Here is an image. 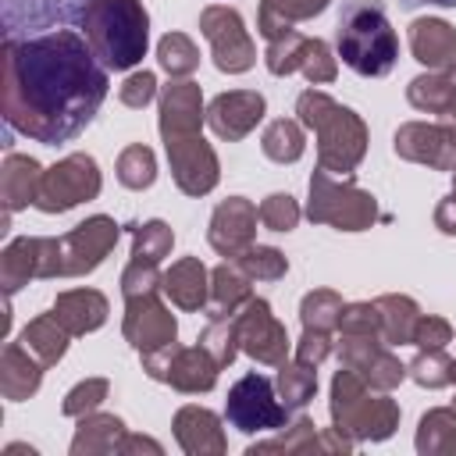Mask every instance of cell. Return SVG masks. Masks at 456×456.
Listing matches in <instances>:
<instances>
[{"label": "cell", "mask_w": 456, "mask_h": 456, "mask_svg": "<svg viewBox=\"0 0 456 456\" xmlns=\"http://www.w3.org/2000/svg\"><path fill=\"white\" fill-rule=\"evenodd\" d=\"M235 331H239V349L264 363V367H278L289 360V335L285 324L271 314V303L253 296L239 314H235Z\"/></svg>", "instance_id": "cell-12"}, {"label": "cell", "mask_w": 456, "mask_h": 456, "mask_svg": "<svg viewBox=\"0 0 456 456\" xmlns=\"http://www.w3.org/2000/svg\"><path fill=\"white\" fill-rule=\"evenodd\" d=\"M435 228L442 235H456V192H449L445 200H438V207H435Z\"/></svg>", "instance_id": "cell-54"}, {"label": "cell", "mask_w": 456, "mask_h": 456, "mask_svg": "<svg viewBox=\"0 0 456 456\" xmlns=\"http://www.w3.org/2000/svg\"><path fill=\"white\" fill-rule=\"evenodd\" d=\"M21 4H28V14H25V25H64L71 18H82V11L89 7V0H4V14L18 11Z\"/></svg>", "instance_id": "cell-40"}, {"label": "cell", "mask_w": 456, "mask_h": 456, "mask_svg": "<svg viewBox=\"0 0 456 456\" xmlns=\"http://www.w3.org/2000/svg\"><path fill=\"white\" fill-rule=\"evenodd\" d=\"M342 296L335 289H314L303 296L299 303V321L303 328H317V331H338V317H342Z\"/></svg>", "instance_id": "cell-38"}, {"label": "cell", "mask_w": 456, "mask_h": 456, "mask_svg": "<svg viewBox=\"0 0 456 456\" xmlns=\"http://www.w3.org/2000/svg\"><path fill=\"white\" fill-rule=\"evenodd\" d=\"M356 374H360V378H363L370 388H378V392H392V388H395L403 378H410L406 363H403L395 353H388L385 346H381V349H378V353H374V356H370V360H367V363H363Z\"/></svg>", "instance_id": "cell-44"}, {"label": "cell", "mask_w": 456, "mask_h": 456, "mask_svg": "<svg viewBox=\"0 0 456 456\" xmlns=\"http://www.w3.org/2000/svg\"><path fill=\"white\" fill-rule=\"evenodd\" d=\"M160 103V139H182V135H200L207 121L203 107V89L192 78H171L157 93Z\"/></svg>", "instance_id": "cell-16"}, {"label": "cell", "mask_w": 456, "mask_h": 456, "mask_svg": "<svg viewBox=\"0 0 456 456\" xmlns=\"http://www.w3.org/2000/svg\"><path fill=\"white\" fill-rule=\"evenodd\" d=\"M43 370L46 367L21 342H7L4 353H0V392H4V399L21 403V399L36 395L39 385H43Z\"/></svg>", "instance_id": "cell-26"}, {"label": "cell", "mask_w": 456, "mask_h": 456, "mask_svg": "<svg viewBox=\"0 0 456 456\" xmlns=\"http://www.w3.org/2000/svg\"><path fill=\"white\" fill-rule=\"evenodd\" d=\"M214 360H217V367H228L232 360H235V353H239V331H235V314L232 317H221V321H210L203 331H200V338H196Z\"/></svg>", "instance_id": "cell-43"}, {"label": "cell", "mask_w": 456, "mask_h": 456, "mask_svg": "<svg viewBox=\"0 0 456 456\" xmlns=\"http://www.w3.org/2000/svg\"><path fill=\"white\" fill-rule=\"evenodd\" d=\"M331 424L353 442H385L399 428V403L388 392L370 388L356 370L338 367L331 378Z\"/></svg>", "instance_id": "cell-5"}, {"label": "cell", "mask_w": 456, "mask_h": 456, "mask_svg": "<svg viewBox=\"0 0 456 456\" xmlns=\"http://www.w3.org/2000/svg\"><path fill=\"white\" fill-rule=\"evenodd\" d=\"M217 360L196 342V346H178L175 356H171V367L164 374V385H171L175 392H185V395H200V392H210L217 385Z\"/></svg>", "instance_id": "cell-24"}, {"label": "cell", "mask_w": 456, "mask_h": 456, "mask_svg": "<svg viewBox=\"0 0 456 456\" xmlns=\"http://www.w3.org/2000/svg\"><path fill=\"white\" fill-rule=\"evenodd\" d=\"M164 296L185 310V314H200L210 299V271L203 267L200 256H182L164 271Z\"/></svg>", "instance_id": "cell-21"}, {"label": "cell", "mask_w": 456, "mask_h": 456, "mask_svg": "<svg viewBox=\"0 0 456 456\" xmlns=\"http://www.w3.org/2000/svg\"><path fill=\"white\" fill-rule=\"evenodd\" d=\"M164 271L160 264H150V260H128V267L121 271V296L125 299H135V296H153V292H164Z\"/></svg>", "instance_id": "cell-46"}, {"label": "cell", "mask_w": 456, "mask_h": 456, "mask_svg": "<svg viewBox=\"0 0 456 456\" xmlns=\"http://www.w3.org/2000/svg\"><path fill=\"white\" fill-rule=\"evenodd\" d=\"M32 278H61V235H18L0 253L4 296H14Z\"/></svg>", "instance_id": "cell-10"}, {"label": "cell", "mask_w": 456, "mask_h": 456, "mask_svg": "<svg viewBox=\"0 0 456 456\" xmlns=\"http://www.w3.org/2000/svg\"><path fill=\"white\" fill-rule=\"evenodd\" d=\"M100 189H103L100 164L89 153H68L53 167L43 171V185H39L36 207L43 214H64V210H71L78 203L96 200Z\"/></svg>", "instance_id": "cell-8"}, {"label": "cell", "mask_w": 456, "mask_h": 456, "mask_svg": "<svg viewBox=\"0 0 456 456\" xmlns=\"http://www.w3.org/2000/svg\"><path fill=\"white\" fill-rule=\"evenodd\" d=\"M107 89V68L71 28L4 39V121L36 142L75 139L96 118Z\"/></svg>", "instance_id": "cell-1"}, {"label": "cell", "mask_w": 456, "mask_h": 456, "mask_svg": "<svg viewBox=\"0 0 456 456\" xmlns=\"http://www.w3.org/2000/svg\"><path fill=\"white\" fill-rule=\"evenodd\" d=\"M331 353V331H317V328H303L299 342H296V360L310 363V367H321Z\"/></svg>", "instance_id": "cell-53"}, {"label": "cell", "mask_w": 456, "mask_h": 456, "mask_svg": "<svg viewBox=\"0 0 456 456\" xmlns=\"http://www.w3.org/2000/svg\"><path fill=\"white\" fill-rule=\"evenodd\" d=\"M175 428V438H178V449L185 456H221L228 449V438H224V428H221V417L207 406H182L171 420Z\"/></svg>", "instance_id": "cell-19"}, {"label": "cell", "mask_w": 456, "mask_h": 456, "mask_svg": "<svg viewBox=\"0 0 456 456\" xmlns=\"http://www.w3.org/2000/svg\"><path fill=\"white\" fill-rule=\"evenodd\" d=\"M264 110H267L264 93H256V89H232V93H221V96H214L207 103V125L214 128L217 139L239 142V139H246L264 121Z\"/></svg>", "instance_id": "cell-17"}, {"label": "cell", "mask_w": 456, "mask_h": 456, "mask_svg": "<svg viewBox=\"0 0 456 456\" xmlns=\"http://www.w3.org/2000/svg\"><path fill=\"white\" fill-rule=\"evenodd\" d=\"M78 25L103 68L128 71L150 50V14L142 0H89Z\"/></svg>", "instance_id": "cell-3"}, {"label": "cell", "mask_w": 456, "mask_h": 456, "mask_svg": "<svg viewBox=\"0 0 456 456\" xmlns=\"http://www.w3.org/2000/svg\"><path fill=\"white\" fill-rule=\"evenodd\" d=\"M274 388L289 410H303L317 392V367H310L303 360H285V363H278Z\"/></svg>", "instance_id": "cell-35"}, {"label": "cell", "mask_w": 456, "mask_h": 456, "mask_svg": "<svg viewBox=\"0 0 456 456\" xmlns=\"http://www.w3.org/2000/svg\"><path fill=\"white\" fill-rule=\"evenodd\" d=\"M50 314L64 324L68 335H89V331L103 328V321L110 314V303L96 289H68V292H57Z\"/></svg>", "instance_id": "cell-22"}, {"label": "cell", "mask_w": 456, "mask_h": 456, "mask_svg": "<svg viewBox=\"0 0 456 456\" xmlns=\"http://www.w3.org/2000/svg\"><path fill=\"white\" fill-rule=\"evenodd\" d=\"M256 210H260V224L267 232H292L299 224V217H303L299 203L289 192H271Z\"/></svg>", "instance_id": "cell-49"}, {"label": "cell", "mask_w": 456, "mask_h": 456, "mask_svg": "<svg viewBox=\"0 0 456 456\" xmlns=\"http://www.w3.org/2000/svg\"><path fill=\"white\" fill-rule=\"evenodd\" d=\"M406 370L420 388H445L456 378V356H449L445 349H420L406 363Z\"/></svg>", "instance_id": "cell-39"}, {"label": "cell", "mask_w": 456, "mask_h": 456, "mask_svg": "<svg viewBox=\"0 0 456 456\" xmlns=\"http://www.w3.org/2000/svg\"><path fill=\"white\" fill-rule=\"evenodd\" d=\"M342 335H381V317L374 303H346L338 317Z\"/></svg>", "instance_id": "cell-50"}, {"label": "cell", "mask_w": 456, "mask_h": 456, "mask_svg": "<svg viewBox=\"0 0 456 456\" xmlns=\"http://www.w3.org/2000/svg\"><path fill=\"white\" fill-rule=\"evenodd\" d=\"M452 192H456V171H452Z\"/></svg>", "instance_id": "cell-58"}, {"label": "cell", "mask_w": 456, "mask_h": 456, "mask_svg": "<svg viewBox=\"0 0 456 456\" xmlns=\"http://www.w3.org/2000/svg\"><path fill=\"white\" fill-rule=\"evenodd\" d=\"M249 274L235 264V260H224L210 271V299L203 306V314L210 321H221V317H232L239 314L249 299H253V289H249Z\"/></svg>", "instance_id": "cell-25"}, {"label": "cell", "mask_w": 456, "mask_h": 456, "mask_svg": "<svg viewBox=\"0 0 456 456\" xmlns=\"http://www.w3.org/2000/svg\"><path fill=\"white\" fill-rule=\"evenodd\" d=\"M107 392H110V381H107V378H86V381H78V385L64 395L61 413L78 420V417H86V413L100 410V403L107 399Z\"/></svg>", "instance_id": "cell-48"}, {"label": "cell", "mask_w": 456, "mask_h": 456, "mask_svg": "<svg viewBox=\"0 0 456 456\" xmlns=\"http://www.w3.org/2000/svg\"><path fill=\"white\" fill-rule=\"evenodd\" d=\"M452 385H456V378H452Z\"/></svg>", "instance_id": "cell-60"}, {"label": "cell", "mask_w": 456, "mask_h": 456, "mask_svg": "<svg viewBox=\"0 0 456 456\" xmlns=\"http://www.w3.org/2000/svg\"><path fill=\"white\" fill-rule=\"evenodd\" d=\"M118 452H121V456H132V452H153V456H160L164 445L153 442V438H146V435H125L121 445H118Z\"/></svg>", "instance_id": "cell-55"}, {"label": "cell", "mask_w": 456, "mask_h": 456, "mask_svg": "<svg viewBox=\"0 0 456 456\" xmlns=\"http://www.w3.org/2000/svg\"><path fill=\"white\" fill-rule=\"evenodd\" d=\"M410 53L431 71H442L456 61V28L445 18H413L410 21Z\"/></svg>", "instance_id": "cell-23"}, {"label": "cell", "mask_w": 456, "mask_h": 456, "mask_svg": "<svg viewBox=\"0 0 456 456\" xmlns=\"http://www.w3.org/2000/svg\"><path fill=\"white\" fill-rule=\"evenodd\" d=\"M157 93H160V89H157V75L142 68V71H132V75L121 82L118 100H121L125 107H132V110H142L146 103H153Z\"/></svg>", "instance_id": "cell-51"}, {"label": "cell", "mask_w": 456, "mask_h": 456, "mask_svg": "<svg viewBox=\"0 0 456 456\" xmlns=\"http://www.w3.org/2000/svg\"><path fill=\"white\" fill-rule=\"evenodd\" d=\"M303 46H306V36H299V32H289V36H281V39L267 43V50H264V64H267V71H271V75H278V78H281V75L299 71Z\"/></svg>", "instance_id": "cell-47"}, {"label": "cell", "mask_w": 456, "mask_h": 456, "mask_svg": "<svg viewBox=\"0 0 456 456\" xmlns=\"http://www.w3.org/2000/svg\"><path fill=\"white\" fill-rule=\"evenodd\" d=\"M445 121H452V125H456V100H452V107H449V114H445Z\"/></svg>", "instance_id": "cell-57"}, {"label": "cell", "mask_w": 456, "mask_h": 456, "mask_svg": "<svg viewBox=\"0 0 456 456\" xmlns=\"http://www.w3.org/2000/svg\"><path fill=\"white\" fill-rule=\"evenodd\" d=\"M331 0H260V11H256V32L274 43L289 32H296V21H306V18H317Z\"/></svg>", "instance_id": "cell-28"}, {"label": "cell", "mask_w": 456, "mask_h": 456, "mask_svg": "<svg viewBox=\"0 0 456 456\" xmlns=\"http://www.w3.org/2000/svg\"><path fill=\"white\" fill-rule=\"evenodd\" d=\"M417 452L420 456H445L456 452V410L435 406L417 424Z\"/></svg>", "instance_id": "cell-33"}, {"label": "cell", "mask_w": 456, "mask_h": 456, "mask_svg": "<svg viewBox=\"0 0 456 456\" xmlns=\"http://www.w3.org/2000/svg\"><path fill=\"white\" fill-rule=\"evenodd\" d=\"M374 306H378V317H381V338H385V346H413L420 306L410 296H395V292L378 296Z\"/></svg>", "instance_id": "cell-29"}, {"label": "cell", "mask_w": 456, "mask_h": 456, "mask_svg": "<svg viewBox=\"0 0 456 456\" xmlns=\"http://www.w3.org/2000/svg\"><path fill=\"white\" fill-rule=\"evenodd\" d=\"M171 178L185 196H207L221 182V164L214 146L203 135H182V139H164Z\"/></svg>", "instance_id": "cell-14"}, {"label": "cell", "mask_w": 456, "mask_h": 456, "mask_svg": "<svg viewBox=\"0 0 456 456\" xmlns=\"http://www.w3.org/2000/svg\"><path fill=\"white\" fill-rule=\"evenodd\" d=\"M200 32L210 43V57L217 71L224 75H242L256 61V46L242 25V14L228 4H210L200 11Z\"/></svg>", "instance_id": "cell-9"}, {"label": "cell", "mask_w": 456, "mask_h": 456, "mask_svg": "<svg viewBox=\"0 0 456 456\" xmlns=\"http://www.w3.org/2000/svg\"><path fill=\"white\" fill-rule=\"evenodd\" d=\"M264 452H285V456H303V452H324L321 445V428L310 417L289 420L274 438H264L246 449V456H264Z\"/></svg>", "instance_id": "cell-31"}, {"label": "cell", "mask_w": 456, "mask_h": 456, "mask_svg": "<svg viewBox=\"0 0 456 456\" xmlns=\"http://www.w3.org/2000/svg\"><path fill=\"white\" fill-rule=\"evenodd\" d=\"M125 435H128V428H125L121 417L93 410V413L78 417V428H75V438H71V456H107V452H118Z\"/></svg>", "instance_id": "cell-27"}, {"label": "cell", "mask_w": 456, "mask_h": 456, "mask_svg": "<svg viewBox=\"0 0 456 456\" xmlns=\"http://www.w3.org/2000/svg\"><path fill=\"white\" fill-rule=\"evenodd\" d=\"M452 410H456V403H452Z\"/></svg>", "instance_id": "cell-59"}, {"label": "cell", "mask_w": 456, "mask_h": 456, "mask_svg": "<svg viewBox=\"0 0 456 456\" xmlns=\"http://www.w3.org/2000/svg\"><path fill=\"white\" fill-rule=\"evenodd\" d=\"M68 331H64V324L53 317V314H39V317H32L25 328H21V346L43 363V367H53L64 353H68Z\"/></svg>", "instance_id": "cell-30"}, {"label": "cell", "mask_w": 456, "mask_h": 456, "mask_svg": "<svg viewBox=\"0 0 456 456\" xmlns=\"http://www.w3.org/2000/svg\"><path fill=\"white\" fill-rule=\"evenodd\" d=\"M260 150L267 160L274 164H296L306 150V135H303V125L296 118H274L264 135H260Z\"/></svg>", "instance_id": "cell-34"}, {"label": "cell", "mask_w": 456, "mask_h": 456, "mask_svg": "<svg viewBox=\"0 0 456 456\" xmlns=\"http://www.w3.org/2000/svg\"><path fill=\"white\" fill-rule=\"evenodd\" d=\"M157 64L171 75V78H189L200 68V50L185 32H167L157 43Z\"/></svg>", "instance_id": "cell-36"}, {"label": "cell", "mask_w": 456, "mask_h": 456, "mask_svg": "<svg viewBox=\"0 0 456 456\" xmlns=\"http://www.w3.org/2000/svg\"><path fill=\"white\" fill-rule=\"evenodd\" d=\"M121 335H125V342L142 356V353H153V349L175 342V338H178V321H175V314L164 306L160 292H153V296H135V299H125Z\"/></svg>", "instance_id": "cell-15"}, {"label": "cell", "mask_w": 456, "mask_h": 456, "mask_svg": "<svg viewBox=\"0 0 456 456\" xmlns=\"http://www.w3.org/2000/svg\"><path fill=\"white\" fill-rule=\"evenodd\" d=\"M253 281H278V278H285V271H289V260H285V253L281 249H274V246H249V249H242L239 256H232Z\"/></svg>", "instance_id": "cell-42"}, {"label": "cell", "mask_w": 456, "mask_h": 456, "mask_svg": "<svg viewBox=\"0 0 456 456\" xmlns=\"http://www.w3.org/2000/svg\"><path fill=\"white\" fill-rule=\"evenodd\" d=\"M299 125L317 135V167L331 175H353L367 153V125L353 107H342L321 89H306L296 100Z\"/></svg>", "instance_id": "cell-2"}, {"label": "cell", "mask_w": 456, "mask_h": 456, "mask_svg": "<svg viewBox=\"0 0 456 456\" xmlns=\"http://www.w3.org/2000/svg\"><path fill=\"white\" fill-rule=\"evenodd\" d=\"M420 4H438V7H456V0H399V7H406V11H413V7H420Z\"/></svg>", "instance_id": "cell-56"}, {"label": "cell", "mask_w": 456, "mask_h": 456, "mask_svg": "<svg viewBox=\"0 0 456 456\" xmlns=\"http://www.w3.org/2000/svg\"><path fill=\"white\" fill-rule=\"evenodd\" d=\"M118 235H121V224L107 214H93L71 232H64L61 235V278L93 274L118 246Z\"/></svg>", "instance_id": "cell-11"}, {"label": "cell", "mask_w": 456, "mask_h": 456, "mask_svg": "<svg viewBox=\"0 0 456 456\" xmlns=\"http://www.w3.org/2000/svg\"><path fill=\"white\" fill-rule=\"evenodd\" d=\"M449 342H452V324H449L445 317L420 314L417 331H413V346H417V349H445Z\"/></svg>", "instance_id": "cell-52"}, {"label": "cell", "mask_w": 456, "mask_h": 456, "mask_svg": "<svg viewBox=\"0 0 456 456\" xmlns=\"http://www.w3.org/2000/svg\"><path fill=\"white\" fill-rule=\"evenodd\" d=\"M335 46L346 68L363 78H381L395 68L399 36L381 0H349L335 25Z\"/></svg>", "instance_id": "cell-4"}, {"label": "cell", "mask_w": 456, "mask_h": 456, "mask_svg": "<svg viewBox=\"0 0 456 456\" xmlns=\"http://www.w3.org/2000/svg\"><path fill=\"white\" fill-rule=\"evenodd\" d=\"M256 221H260V210L246 196H228L214 207L207 239L221 256L232 260V256H239L242 249H249L256 242Z\"/></svg>", "instance_id": "cell-18"}, {"label": "cell", "mask_w": 456, "mask_h": 456, "mask_svg": "<svg viewBox=\"0 0 456 456\" xmlns=\"http://www.w3.org/2000/svg\"><path fill=\"white\" fill-rule=\"evenodd\" d=\"M306 217L314 224H331L338 232H363L378 221V200L360 189L349 175H331L317 167L310 175V200H306Z\"/></svg>", "instance_id": "cell-6"}, {"label": "cell", "mask_w": 456, "mask_h": 456, "mask_svg": "<svg viewBox=\"0 0 456 456\" xmlns=\"http://www.w3.org/2000/svg\"><path fill=\"white\" fill-rule=\"evenodd\" d=\"M289 406L281 403L278 388L271 378L249 370L242 374L224 399V420L242 431V435H264V431H281L289 424Z\"/></svg>", "instance_id": "cell-7"}, {"label": "cell", "mask_w": 456, "mask_h": 456, "mask_svg": "<svg viewBox=\"0 0 456 456\" xmlns=\"http://www.w3.org/2000/svg\"><path fill=\"white\" fill-rule=\"evenodd\" d=\"M39 185H43V167L36 157L28 153H7L4 164H0V200H4V228L11 221V214L25 210L28 203L36 207V196H39Z\"/></svg>", "instance_id": "cell-20"}, {"label": "cell", "mask_w": 456, "mask_h": 456, "mask_svg": "<svg viewBox=\"0 0 456 456\" xmlns=\"http://www.w3.org/2000/svg\"><path fill=\"white\" fill-rule=\"evenodd\" d=\"M175 246V232L167 221L153 217V221H142L135 224L132 232V256L135 260H150V264H160Z\"/></svg>", "instance_id": "cell-41"}, {"label": "cell", "mask_w": 456, "mask_h": 456, "mask_svg": "<svg viewBox=\"0 0 456 456\" xmlns=\"http://www.w3.org/2000/svg\"><path fill=\"white\" fill-rule=\"evenodd\" d=\"M395 157L431 171H456V125L452 121H406L392 139Z\"/></svg>", "instance_id": "cell-13"}, {"label": "cell", "mask_w": 456, "mask_h": 456, "mask_svg": "<svg viewBox=\"0 0 456 456\" xmlns=\"http://www.w3.org/2000/svg\"><path fill=\"white\" fill-rule=\"evenodd\" d=\"M299 71H303V78H306V82H314V86L335 82V75H338V57L331 53V46H328L324 39H310V36H306Z\"/></svg>", "instance_id": "cell-45"}, {"label": "cell", "mask_w": 456, "mask_h": 456, "mask_svg": "<svg viewBox=\"0 0 456 456\" xmlns=\"http://www.w3.org/2000/svg\"><path fill=\"white\" fill-rule=\"evenodd\" d=\"M153 178H157V157H153L150 146L132 142V146H125V150L118 153V182H121L125 189L142 192V189L153 185Z\"/></svg>", "instance_id": "cell-37"}, {"label": "cell", "mask_w": 456, "mask_h": 456, "mask_svg": "<svg viewBox=\"0 0 456 456\" xmlns=\"http://www.w3.org/2000/svg\"><path fill=\"white\" fill-rule=\"evenodd\" d=\"M406 100L410 107L424 110V114H449L452 100H456V78L442 68V71H424L417 78H410L406 86Z\"/></svg>", "instance_id": "cell-32"}]
</instances>
